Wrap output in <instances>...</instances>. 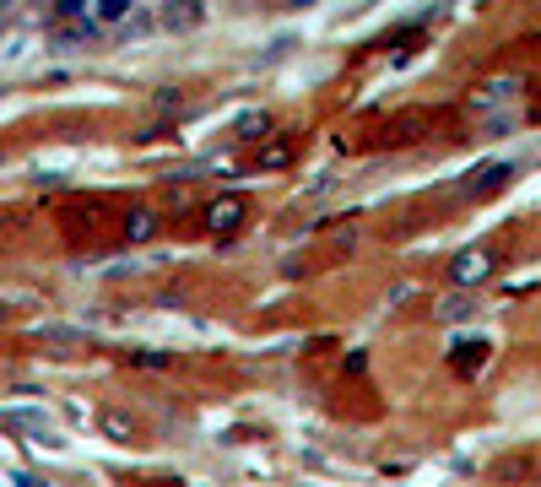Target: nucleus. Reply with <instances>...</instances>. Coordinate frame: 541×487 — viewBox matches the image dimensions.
Segmentation results:
<instances>
[{"mask_svg": "<svg viewBox=\"0 0 541 487\" xmlns=\"http://www.w3.org/2000/svg\"><path fill=\"white\" fill-rule=\"evenodd\" d=\"M493 276V249H460V255L450 260V282L455 287H477Z\"/></svg>", "mask_w": 541, "mask_h": 487, "instance_id": "f257e3e1", "label": "nucleus"}, {"mask_svg": "<svg viewBox=\"0 0 541 487\" xmlns=\"http://www.w3.org/2000/svg\"><path fill=\"white\" fill-rule=\"evenodd\" d=\"M244 217H249V201H244V195H217V201L206 206V228H211V233H233Z\"/></svg>", "mask_w": 541, "mask_h": 487, "instance_id": "f03ea898", "label": "nucleus"}, {"mask_svg": "<svg viewBox=\"0 0 541 487\" xmlns=\"http://www.w3.org/2000/svg\"><path fill=\"white\" fill-rule=\"evenodd\" d=\"M38 341H44V347H55L60 358H71V352H82V347H87V336L76 331V325H55V320L38 325Z\"/></svg>", "mask_w": 541, "mask_h": 487, "instance_id": "7ed1b4c3", "label": "nucleus"}, {"mask_svg": "<svg viewBox=\"0 0 541 487\" xmlns=\"http://www.w3.org/2000/svg\"><path fill=\"white\" fill-rule=\"evenodd\" d=\"M157 228H163L157 212H130L125 217V244H147V239H157Z\"/></svg>", "mask_w": 541, "mask_h": 487, "instance_id": "20e7f679", "label": "nucleus"}, {"mask_svg": "<svg viewBox=\"0 0 541 487\" xmlns=\"http://www.w3.org/2000/svg\"><path fill=\"white\" fill-rule=\"evenodd\" d=\"M98 428L109 433L114 444H130V439H136V417H130V412H103V417H98Z\"/></svg>", "mask_w": 541, "mask_h": 487, "instance_id": "39448f33", "label": "nucleus"}, {"mask_svg": "<svg viewBox=\"0 0 541 487\" xmlns=\"http://www.w3.org/2000/svg\"><path fill=\"white\" fill-rule=\"evenodd\" d=\"M514 174L509 163H493V168H482V174H471V184H466V195H487V190H498V184H504Z\"/></svg>", "mask_w": 541, "mask_h": 487, "instance_id": "423d86ee", "label": "nucleus"}, {"mask_svg": "<svg viewBox=\"0 0 541 487\" xmlns=\"http://www.w3.org/2000/svg\"><path fill=\"white\" fill-rule=\"evenodd\" d=\"M130 17V0H92L87 22H125Z\"/></svg>", "mask_w": 541, "mask_h": 487, "instance_id": "0eeeda50", "label": "nucleus"}, {"mask_svg": "<svg viewBox=\"0 0 541 487\" xmlns=\"http://www.w3.org/2000/svg\"><path fill=\"white\" fill-rule=\"evenodd\" d=\"M460 358H455V368H460V374H471V363H477L482 368V358H487V347H482V341H460Z\"/></svg>", "mask_w": 541, "mask_h": 487, "instance_id": "6e6552de", "label": "nucleus"}, {"mask_svg": "<svg viewBox=\"0 0 541 487\" xmlns=\"http://www.w3.org/2000/svg\"><path fill=\"white\" fill-rule=\"evenodd\" d=\"M287 157H293V141H271V147L260 152V168H282Z\"/></svg>", "mask_w": 541, "mask_h": 487, "instance_id": "1a4fd4ad", "label": "nucleus"}, {"mask_svg": "<svg viewBox=\"0 0 541 487\" xmlns=\"http://www.w3.org/2000/svg\"><path fill=\"white\" fill-rule=\"evenodd\" d=\"M168 28H190V22H201V6H184V11H163Z\"/></svg>", "mask_w": 541, "mask_h": 487, "instance_id": "9d476101", "label": "nucleus"}, {"mask_svg": "<svg viewBox=\"0 0 541 487\" xmlns=\"http://www.w3.org/2000/svg\"><path fill=\"white\" fill-rule=\"evenodd\" d=\"M130 363H141V368H168L174 358H168V352H130Z\"/></svg>", "mask_w": 541, "mask_h": 487, "instance_id": "9b49d317", "label": "nucleus"}, {"mask_svg": "<svg viewBox=\"0 0 541 487\" xmlns=\"http://www.w3.org/2000/svg\"><path fill=\"white\" fill-rule=\"evenodd\" d=\"M466 314H471V304H466V298H450V304L439 309V320H450V325H455V320H466Z\"/></svg>", "mask_w": 541, "mask_h": 487, "instance_id": "f8f14e48", "label": "nucleus"}, {"mask_svg": "<svg viewBox=\"0 0 541 487\" xmlns=\"http://www.w3.org/2000/svg\"><path fill=\"white\" fill-rule=\"evenodd\" d=\"M266 125H271V120H266V114H249V120H244L239 130H244V136H255V130H266Z\"/></svg>", "mask_w": 541, "mask_h": 487, "instance_id": "ddd939ff", "label": "nucleus"}, {"mask_svg": "<svg viewBox=\"0 0 541 487\" xmlns=\"http://www.w3.org/2000/svg\"><path fill=\"white\" fill-rule=\"evenodd\" d=\"M0 325H6V309H0Z\"/></svg>", "mask_w": 541, "mask_h": 487, "instance_id": "4468645a", "label": "nucleus"}, {"mask_svg": "<svg viewBox=\"0 0 541 487\" xmlns=\"http://www.w3.org/2000/svg\"><path fill=\"white\" fill-rule=\"evenodd\" d=\"M0 222H6V217H0Z\"/></svg>", "mask_w": 541, "mask_h": 487, "instance_id": "2eb2a0df", "label": "nucleus"}]
</instances>
